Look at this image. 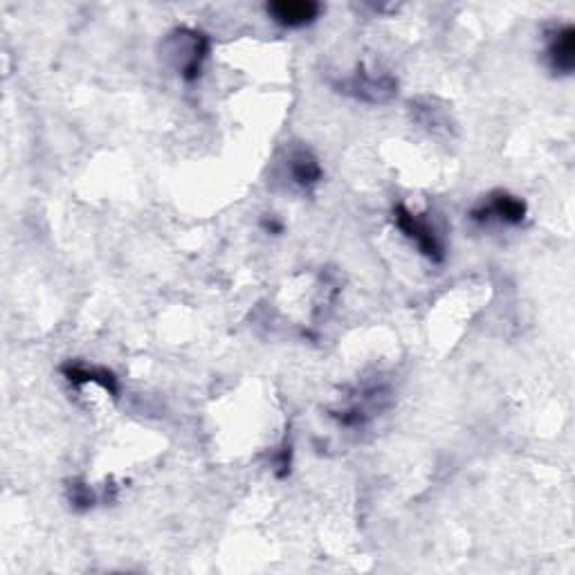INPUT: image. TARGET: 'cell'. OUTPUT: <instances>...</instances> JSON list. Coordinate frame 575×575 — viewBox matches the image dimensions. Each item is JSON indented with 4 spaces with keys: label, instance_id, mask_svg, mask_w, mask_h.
Returning <instances> with one entry per match:
<instances>
[{
    "label": "cell",
    "instance_id": "obj_1",
    "mask_svg": "<svg viewBox=\"0 0 575 575\" xmlns=\"http://www.w3.org/2000/svg\"><path fill=\"white\" fill-rule=\"evenodd\" d=\"M394 223L398 230L416 245L423 257H427L432 263L445 261V248H443L441 236L436 234L434 225L427 221L425 216L414 214L412 209H407L403 203H400L394 207Z\"/></svg>",
    "mask_w": 575,
    "mask_h": 575
},
{
    "label": "cell",
    "instance_id": "obj_2",
    "mask_svg": "<svg viewBox=\"0 0 575 575\" xmlns=\"http://www.w3.org/2000/svg\"><path fill=\"white\" fill-rule=\"evenodd\" d=\"M169 41L173 43L176 52H185L182 57L176 59L178 75L185 81H196L200 77V70H203L205 59L209 57V48H212L209 36L198 30H187V27H182V30H176L171 34Z\"/></svg>",
    "mask_w": 575,
    "mask_h": 575
},
{
    "label": "cell",
    "instance_id": "obj_3",
    "mask_svg": "<svg viewBox=\"0 0 575 575\" xmlns=\"http://www.w3.org/2000/svg\"><path fill=\"white\" fill-rule=\"evenodd\" d=\"M337 88H340V93L351 95L367 104H387L398 95V81L394 77L371 75V72L364 70V66H360L353 77L337 84Z\"/></svg>",
    "mask_w": 575,
    "mask_h": 575
},
{
    "label": "cell",
    "instance_id": "obj_4",
    "mask_svg": "<svg viewBox=\"0 0 575 575\" xmlns=\"http://www.w3.org/2000/svg\"><path fill=\"white\" fill-rule=\"evenodd\" d=\"M528 214L526 203L519 196L508 194V191H495L490 194L488 200H483L470 212V218L474 223H490L499 221L504 225H522V221Z\"/></svg>",
    "mask_w": 575,
    "mask_h": 575
},
{
    "label": "cell",
    "instance_id": "obj_5",
    "mask_svg": "<svg viewBox=\"0 0 575 575\" xmlns=\"http://www.w3.org/2000/svg\"><path fill=\"white\" fill-rule=\"evenodd\" d=\"M546 59L555 75H571L575 68V27H553L546 39Z\"/></svg>",
    "mask_w": 575,
    "mask_h": 575
},
{
    "label": "cell",
    "instance_id": "obj_6",
    "mask_svg": "<svg viewBox=\"0 0 575 575\" xmlns=\"http://www.w3.org/2000/svg\"><path fill=\"white\" fill-rule=\"evenodd\" d=\"M268 16L281 27H290V30H299L315 23L319 14H322V5L315 0H277L266 7Z\"/></svg>",
    "mask_w": 575,
    "mask_h": 575
},
{
    "label": "cell",
    "instance_id": "obj_7",
    "mask_svg": "<svg viewBox=\"0 0 575 575\" xmlns=\"http://www.w3.org/2000/svg\"><path fill=\"white\" fill-rule=\"evenodd\" d=\"M61 373L72 387L99 385L113 398L120 396V382H117L113 371H108L104 367H86V364H79V362H68L61 367Z\"/></svg>",
    "mask_w": 575,
    "mask_h": 575
},
{
    "label": "cell",
    "instance_id": "obj_8",
    "mask_svg": "<svg viewBox=\"0 0 575 575\" xmlns=\"http://www.w3.org/2000/svg\"><path fill=\"white\" fill-rule=\"evenodd\" d=\"M290 173L299 187H315L322 180V167H319L317 158L310 151H297L290 155Z\"/></svg>",
    "mask_w": 575,
    "mask_h": 575
},
{
    "label": "cell",
    "instance_id": "obj_9",
    "mask_svg": "<svg viewBox=\"0 0 575 575\" xmlns=\"http://www.w3.org/2000/svg\"><path fill=\"white\" fill-rule=\"evenodd\" d=\"M68 499H70L72 508L90 510L99 501V495L93 488L86 486L84 481H72L68 486Z\"/></svg>",
    "mask_w": 575,
    "mask_h": 575
},
{
    "label": "cell",
    "instance_id": "obj_10",
    "mask_svg": "<svg viewBox=\"0 0 575 575\" xmlns=\"http://www.w3.org/2000/svg\"><path fill=\"white\" fill-rule=\"evenodd\" d=\"M290 465H292V447L290 443L286 441L284 445H281V452L277 456V477L279 479H284L290 474Z\"/></svg>",
    "mask_w": 575,
    "mask_h": 575
},
{
    "label": "cell",
    "instance_id": "obj_11",
    "mask_svg": "<svg viewBox=\"0 0 575 575\" xmlns=\"http://www.w3.org/2000/svg\"><path fill=\"white\" fill-rule=\"evenodd\" d=\"M263 227H266V232H272V234L284 232V225L275 221V218H266V221H263Z\"/></svg>",
    "mask_w": 575,
    "mask_h": 575
}]
</instances>
